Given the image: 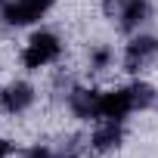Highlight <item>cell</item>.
<instances>
[{
  "instance_id": "obj_13",
  "label": "cell",
  "mask_w": 158,
  "mask_h": 158,
  "mask_svg": "<svg viewBox=\"0 0 158 158\" xmlns=\"http://www.w3.org/2000/svg\"><path fill=\"white\" fill-rule=\"evenodd\" d=\"M0 10H3V0H0Z\"/></svg>"
},
{
  "instance_id": "obj_5",
  "label": "cell",
  "mask_w": 158,
  "mask_h": 158,
  "mask_svg": "<svg viewBox=\"0 0 158 158\" xmlns=\"http://www.w3.org/2000/svg\"><path fill=\"white\" fill-rule=\"evenodd\" d=\"M31 102H34V87L25 81H13L0 90V109L10 112V115H22Z\"/></svg>"
},
{
  "instance_id": "obj_2",
  "label": "cell",
  "mask_w": 158,
  "mask_h": 158,
  "mask_svg": "<svg viewBox=\"0 0 158 158\" xmlns=\"http://www.w3.org/2000/svg\"><path fill=\"white\" fill-rule=\"evenodd\" d=\"M53 3H56V0H10V3H3L0 16H3V22H6V25L22 28V25L37 22V19H40Z\"/></svg>"
},
{
  "instance_id": "obj_6",
  "label": "cell",
  "mask_w": 158,
  "mask_h": 158,
  "mask_svg": "<svg viewBox=\"0 0 158 158\" xmlns=\"http://www.w3.org/2000/svg\"><path fill=\"white\" fill-rule=\"evenodd\" d=\"M133 109V96H130V87H121V90H109L102 93L99 99V118H115V121H124Z\"/></svg>"
},
{
  "instance_id": "obj_11",
  "label": "cell",
  "mask_w": 158,
  "mask_h": 158,
  "mask_svg": "<svg viewBox=\"0 0 158 158\" xmlns=\"http://www.w3.org/2000/svg\"><path fill=\"white\" fill-rule=\"evenodd\" d=\"M22 158H59L53 149H47V146H34V149H28Z\"/></svg>"
},
{
  "instance_id": "obj_3",
  "label": "cell",
  "mask_w": 158,
  "mask_h": 158,
  "mask_svg": "<svg viewBox=\"0 0 158 158\" xmlns=\"http://www.w3.org/2000/svg\"><path fill=\"white\" fill-rule=\"evenodd\" d=\"M158 56V37H152V34H136L130 44H127V50H124V71H139V68H146L152 59Z\"/></svg>"
},
{
  "instance_id": "obj_4",
  "label": "cell",
  "mask_w": 158,
  "mask_h": 158,
  "mask_svg": "<svg viewBox=\"0 0 158 158\" xmlns=\"http://www.w3.org/2000/svg\"><path fill=\"white\" fill-rule=\"evenodd\" d=\"M65 99H68V109H71L74 118H81V121H99V99H102L99 90L71 87L65 93Z\"/></svg>"
},
{
  "instance_id": "obj_10",
  "label": "cell",
  "mask_w": 158,
  "mask_h": 158,
  "mask_svg": "<svg viewBox=\"0 0 158 158\" xmlns=\"http://www.w3.org/2000/svg\"><path fill=\"white\" fill-rule=\"evenodd\" d=\"M109 62H112V50H109V47H96V50L90 53V68H93V71H102Z\"/></svg>"
},
{
  "instance_id": "obj_7",
  "label": "cell",
  "mask_w": 158,
  "mask_h": 158,
  "mask_svg": "<svg viewBox=\"0 0 158 158\" xmlns=\"http://www.w3.org/2000/svg\"><path fill=\"white\" fill-rule=\"evenodd\" d=\"M124 139V121H115V118H99L93 136H90V146L96 152H109L115 149L118 143Z\"/></svg>"
},
{
  "instance_id": "obj_1",
  "label": "cell",
  "mask_w": 158,
  "mask_h": 158,
  "mask_svg": "<svg viewBox=\"0 0 158 158\" xmlns=\"http://www.w3.org/2000/svg\"><path fill=\"white\" fill-rule=\"evenodd\" d=\"M59 53H62L59 37H56L53 31H37V34H31V40H28V47H25V53H22V65L31 68V71H37V68L56 62Z\"/></svg>"
},
{
  "instance_id": "obj_8",
  "label": "cell",
  "mask_w": 158,
  "mask_h": 158,
  "mask_svg": "<svg viewBox=\"0 0 158 158\" xmlns=\"http://www.w3.org/2000/svg\"><path fill=\"white\" fill-rule=\"evenodd\" d=\"M149 13H152L149 0H130V6H127L124 16L118 19V28H121L124 34H133V31H139V28L149 22Z\"/></svg>"
},
{
  "instance_id": "obj_9",
  "label": "cell",
  "mask_w": 158,
  "mask_h": 158,
  "mask_svg": "<svg viewBox=\"0 0 158 158\" xmlns=\"http://www.w3.org/2000/svg\"><path fill=\"white\" fill-rule=\"evenodd\" d=\"M127 6H130V0H102V13H106L112 22H118Z\"/></svg>"
},
{
  "instance_id": "obj_12",
  "label": "cell",
  "mask_w": 158,
  "mask_h": 158,
  "mask_svg": "<svg viewBox=\"0 0 158 158\" xmlns=\"http://www.w3.org/2000/svg\"><path fill=\"white\" fill-rule=\"evenodd\" d=\"M10 155H13V143L0 139V158H10Z\"/></svg>"
}]
</instances>
